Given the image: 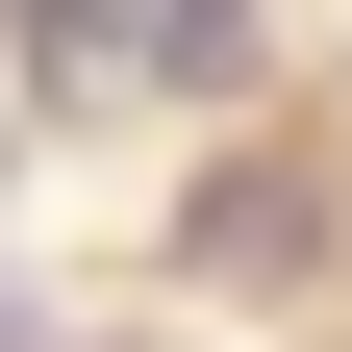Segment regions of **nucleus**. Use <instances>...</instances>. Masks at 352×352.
<instances>
[{"mask_svg":"<svg viewBox=\"0 0 352 352\" xmlns=\"http://www.w3.org/2000/svg\"><path fill=\"white\" fill-rule=\"evenodd\" d=\"M327 227H352V201H327L302 151H227V176H201V227H176V277H227V302H302V277H327Z\"/></svg>","mask_w":352,"mask_h":352,"instance_id":"1","label":"nucleus"}]
</instances>
